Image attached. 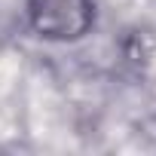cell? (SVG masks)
Here are the masks:
<instances>
[{
    "mask_svg": "<svg viewBox=\"0 0 156 156\" xmlns=\"http://www.w3.org/2000/svg\"><path fill=\"white\" fill-rule=\"evenodd\" d=\"M22 25V12L16 16L12 9H0V49L9 43V37L16 34V28Z\"/></svg>",
    "mask_w": 156,
    "mask_h": 156,
    "instance_id": "obj_2",
    "label": "cell"
},
{
    "mask_svg": "<svg viewBox=\"0 0 156 156\" xmlns=\"http://www.w3.org/2000/svg\"><path fill=\"white\" fill-rule=\"evenodd\" d=\"M22 22L46 43H80L98 25L95 0H25Z\"/></svg>",
    "mask_w": 156,
    "mask_h": 156,
    "instance_id": "obj_1",
    "label": "cell"
}]
</instances>
